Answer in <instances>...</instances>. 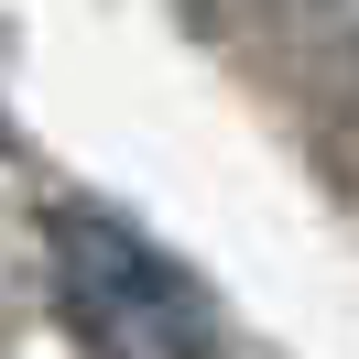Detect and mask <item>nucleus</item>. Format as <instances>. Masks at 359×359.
I'll return each mask as SVG.
<instances>
[{
    "mask_svg": "<svg viewBox=\"0 0 359 359\" xmlns=\"http://www.w3.org/2000/svg\"><path fill=\"white\" fill-rule=\"evenodd\" d=\"M55 272H66V327L109 359H218L196 272L163 262L131 218L109 207H55Z\"/></svg>",
    "mask_w": 359,
    "mask_h": 359,
    "instance_id": "1",
    "label": "nucleus"
}]
</instances>
